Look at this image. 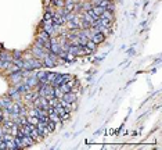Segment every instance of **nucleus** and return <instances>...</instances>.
<instances>
[{"label": "nucleus", "instance_id": "nucleus-19", "mask_svg": "<svg viewBox=\"0 0 162 150\" xmlns=\"http://www.w3.org/2000/svg\"><path fill=\"white\" fill-rule=\"evenodd\" d=\"M47 20H53V14H51L50 11H46V14L43 17V21H47Z\"/></svg>", "mask_w": 162, "mask_h": 150}, {"label": "nucleus", "instance_id": "nucleus-10", "mask_svg": "<svg viewBox=\"0 0 162 150\" xmlns=\"http://www.w3.org/2000/svg\"><path fill=\"white\" fill-rule=\"evenodd\" d=\"M11 60H13V57H11L7 52H4V53L0 54V61H11Z\"/></svg>", "mask_w": 162, "mask_h": 150}, {"label": "nucleus", "instance_id": "nucleus-12", "mask_svg": "<svg viewBox=\"0 0 162 150\" xmlns=\"http://www.w3.org/2000/svg\"><path fill=\"white\" fill-rule=\"evenodd\" d=\"M85 46H86L89 50H92V52H93V50L96 49V46H97V45H96V43H94L92 39H87V42H86V45H85Z\"/></svg>", "mask_w": 162, "mask_h": 150}, {"label": "nucleus", "instance_id": "nucleus-3", "mask_svg": "<svg viewBox=\"0 0 162 150\" xmlns=\"http://www.w3.org/2000/svg\"><path fill=\"white\" fill-rule=\"evenodd\" d=\"M61 99L64 100V102H67V103H75L76 95H75V92H68V93H64Z\"/></svg>", "mask_w": 162, "mask_h": 150}, {"label": "nucleus", "instance_id": "nucleus-17", "mask_svg": "<svg viewBox=\"0 0 162 150\" xmlns=\"http://www.w3.org/2000/svg\"><path fill=\"white\" fill-rule=\"evenodd\" d=\"M53 4L54 6H57V7H64V4H65V0H53Z\"/></svg>", "mask_w": 162, "mask_h": 150}, {"label": "nucleus", "instance_id": "nucleus-9", "mask_svg": "<svg viewBox=\"0 0 162 150\" xmlns=\"http://www.w3.org/2000/svg\"><path fill=\"white\" fill-rule=\"evenodd\" d=\"M6 149H10V150H14V149H18L17 145H15L14 139H10V140H6Z\"/></svg>", "mask_w": 162, "mask_h": 150}, {"label": "nucleus", "instance_id": "nucleus-4", "mask_svg": "<svg viewBox=\"0 0 162 150\" xmlns=\"http://www.w3.org/2000/svg\"><path fill=\"white\" fill-rule=\"evenodd\" d=\"M92 40H93L96 45H100V43H103L105 40V35H104V33H101L100 31H98V32H96L93 36H92Z\"/></svg>", "mask_w": 162, "mask_h": 150}, {"label": "nucleus", "instance_id": "nucleus-21", "mask_svg": "<svg viewBox=\"0 0 162 150\" xmlns=\"http://www.w3.org/2000/svg\"><path fill=\"white\" fill-rule=\"evenodd\" d=\"M0 50H2V45H0Z\"/></svg>", "mask_w": 162, "mask_h": 150}, {"label": "nucleus", "instance_id": "nucleus-1", "mask_svg": "<svg viewBox=\"0 0 162 150\" xmlns=\"http://www.w3.org/2000/svg\"><path fill=\"white\" fill-rule=\"evenodd\" d=\"M10 79L11 82L14 83V85H18V83L21 82V81H24V77L21 75V70L17 72H13V74H10Z\"/></svg>", "mask_w": 162, "mask_h": 150}, {"label": "nucleus", "instance_id": "nucleus-13", "mask_svg": "<svg viewBox=\"0 0 162 150\" xmlns=\"http://www.w3.org/2000/svg\"><path fill=\"white\" fill-rule=\"evenodd\" d=\"M112 17H114L112 13H111V11H107V10H105L104 13L100 15V18H105V20H112Z\"/></svg>", "mask_w": 162, "mask_h": 150}, {"label": "nucleus", "instance_id": "nucleus-11", "mask_svg": "<svg viewBox=\"0 0 162 150\" xmlns=\"http://www.w3.org/2000/svg\"><path fill=\"white\" fill-rule=\"evenodd\" d=\"M58 86H60V89H61V92H62V93H68V92H71V86H69L67 82H65V83H61V85H58Z\"/></svg>", "mask_w": 162, "mask_h": 150}, {"label": "nucleus", "instance_id": "nucleus-15", "mask_svg": "<svg viewBox=\"0 0 162 150\" xmlns=\"http://www.w3.org/2000/svg\"><path fill=\"white\" fill-rule=\"evenodd\" d=\"M39 38H42V39H43L44 42H46V40H49V39H50V33H47L46 31H44V29H43V31H42V32L39 33Z\"/></svg>", "mask_w": 162, "mask_h": 150}, {"label": "nucleus", "instance_id": "nucleus-7", "mask_svg": "<svg viewBox=\"0 0 162 150\" xmlns=\"http://www.w3.org/2000/svg\"><path fill=\"white\" fill-rule=\"evenodd\" d=\"M92 11H93L97 17H100V15L105 11V7H101V6H93V7H92Z\"/></svg>", "mask_w": 162, "mask_h": 150}, {"label": "nucleus", "instance_id": "nucleus-6", "mask_svg": "<svg viewBox=\"0 0 162 150\" xmlns=\"http://www.w3.org/2000/svg\"><path fill=\"white\" fill-rule=\"evenodd\" d=\"M22 106L20 103H13L11 104V114H20L21 113Z\"/></svg>", "mask_w": 162, "mask_h": 150}, {"label": "nucleus", "instance_id": "nucleus-16", "mask_svg": "<svg viewBox=\"0 0 162 150\" xmlns=\"http://www.w3.org/2000/svg\"><path fill=\"white\" fill-rule=\"evenodd\" d=\"M28 122H29V124H32V125H36L38 122H39V118L35 117V115H29V117H28Z\"/></svg>", "mask_w": 162, "mask_h": 150}, {"label": "nucleus", "instance_id": "nucleus-20", "mask_svg": "<svg viewBox=\"0 0 162 150\" xmlns=\"http://www.w3.org/2000/svg\"><path fill=\"white\" fill-rule=\"evenodd\" d=\"M21 56H22V53L20 50H15L14 52V58H21Z\"/></svg>", "mask_w": 162, "mask_h": 150}, {"label": "nucleus", "instance_id": "nucleus-18", "mask_svg": "<svg viewBox=\"0 0 162 150\" xmlns=\"http://www.w3.org/2000/svg\"><path fill=\"white\" fill-rule=\"evenodd\" d=\"M58 74H49V72H47V81H49V83H51L54 81V79H56V77H57Z\"/></svg>", "mask_w": 162, "mask_h": 150}, {"label": "nucleus", "instance_id": "nucleus-14", "mask_svg": "<svg viewBox=\"0 0 162 150\" xmlns=\"http://www.w3.org/2000/svg\"><path fill=\"white\" fill-rule=\"evenodd\" d=\"M13 64H15L17 67H20V68H22L24 67V60H21V58H13Z\"/></svg>", "mask_w": 162, "mask_h": 150}, {"label": "nucleus", "instance_id": "nucleus-8", "mask_svg": "<svg viewBox=\"0 0 162 150\" xmlns=\"http://www.w3.org/2000/svg\"><path fill=\"white\" fill-rule=\"evenodd\" d=\"M21 140H22V143H24V146H31V145H33V139L31 138V136H26V135H24L21 138Z\"/></svg>", "mask_w": 162, "mask_h": 150}, {"label": "nucleus", "instance_id": "nucleus-5", "mask_svg": "<svg viewBox=\"0 0 162 150\" xmlns=\"http://www.w3.org/2000/svg\"><path fill=\"white\" fill-rule=\"evenodd\" d=\"M24 82H25L28 86H31V88H33V86L39 85V79L36 78V77H29V78L24 79Z\"/></svg>", "mask_w": 162, "mask_h": 150}, {"label": "nucleus", "instance_id": "nucleus-2", "mask_svg": "<svg viewBox=\"0 0 162 150\" xmlns=\"http://www.w3.org/2000/svg\"><path fill=\"white\" fill-rule=\"evenodd\" d=\"M13 103H14V102H13V99H11L10 96H4L0 99V106H2V108H10Z\"/></svg>", "mask_w": 162, "mask_h": 150}]
</instances>
